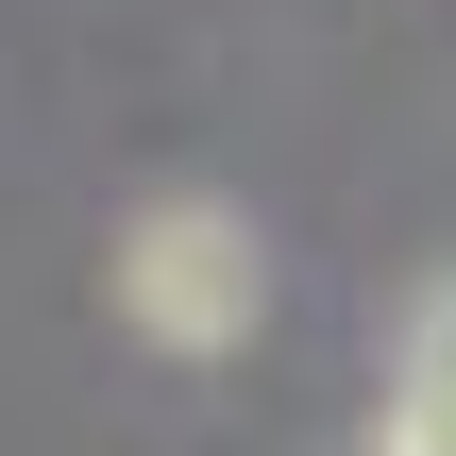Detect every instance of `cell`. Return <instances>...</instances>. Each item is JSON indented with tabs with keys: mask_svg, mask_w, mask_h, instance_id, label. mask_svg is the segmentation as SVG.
Here are the masks:
<instances>
[{
	"mask_svg": "<svg viewBox=\"0 0 456 456\" xmlns=\"http://www.w3.org/2000/svg\"><path fill=\"white\" fill-rule=\"evenodd\" d=\"M118 322L169 355H237L254 338V220L237 203H135L118 237Z\"/></svg>",
	"mask_w": 456,
	"mask_h": 456,
	"instance_id": "cell-1",
	"label": "cell"
},
{
	"mask_svg": "<svg viewBox=\"0 0 456 456\" xmlns=\"http://www.w3.org/2000/svg\"><path fill=\"white\" fill-rule=\"evenodd\" d=\"M372 456H456V288H423V322H406V389H389Z\"/></svg>",
	"mask_w": 456,
	"mask_h": 456,
	"instance_id": "cell-2",
	"label": "cell"
}]
</instances>
